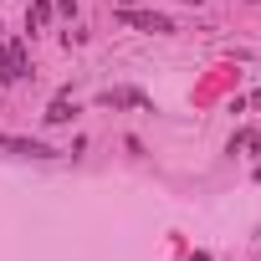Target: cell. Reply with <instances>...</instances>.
Masks as SVG:
<instances>
[{"label":"cell","instance_id":"obj_7","mask_svg":"<svg viewBox=\"0 0 261 261\" xmlns=\"http://www.w3.org/2000/svg\"><path fill=\"white\" fill-rule=\"evenodd\" d=\"M118 6H134V0H118Z\"/></svg>","mask_w":261,"mask_h":261},{"label":"cell","instance_id":"obj_1","mask_svg":"<svg viewBox=\"0 0 261 261\" xmlns=\"http://www.w3.org/2000/svg\"><path fill=\"white\" fill-rule=\"evenodd\" d=\"M118 21H123V26H139V31H154V36L174 31V21H169V16H159V11H134V6H123V11H118Z\"/></svg>","mask_w":261,"mask_h":261},{"label":"cell","instance_id":"obj_2","mask_svg":"<svg viewBox=\"0 0 261 261\" xmlns=\"http://www.w3.org/2000/svg\"><path fill=\"white\" fill-rule=\"evenodd\" d=\"M0 149H11L21 159H57V149H46L41 139H16V134H0Z\"/></svg>","mask_w":261,"mask_h":261},{"label":"cell","instance_id":"obj_3","mask_svg":"<svg viewBox=\"0 0 261 261\" xmlns=\"http://www.w3.org/2000/svg\"><path fill=\"white\" fill-rule=\"evenodd\" d=\"M102 102H108V108H123V102H128V108H144V113L154 108V102H149L144 92H134V87H118V92H102Z\"/></svg>","mask_w":261,"mask_h":261},{"label":"cell","instance_id":"obj_6","mask_svg":"<svg viewBox=\"0 0 261 261\" xmlns=\"http://www.w3.org/2000/svg\"><path fill=\"white\" fill-rule=\"evenodd\" d=\"M190 261H210V256H205V251H200V256H190Z\"/></svg>","mask_w":261,"mask_h":261},{"label":"cell","instance_id":"obj_5","mask_svg":"<svg viewBox=\"0 0 261 261\" xmlns=\"http://www.w3.org/2000/svg\"><path fill=\"white\" fill-rule=\"evenodd\" d=\"M46 16H51V0H36V11H31V16H26V26H31V31H36V26H46Z\"/></svg>","mask_w":261,"mask_h":261},{"label":"cell","instance_id":"obj_4","mask_svg":"<svg viewBox=\"0 0 261 261\" xmlns=\"http://www.w3.org/2000/svg\"><path fill=\"white\" fill-rule=\"evenodd\" d=\"M72 113H77V108H72L67 97H57V102L46 108V123H72Z\"/></svg>","mask_w":261,"mask_h":261}]
</instances>
